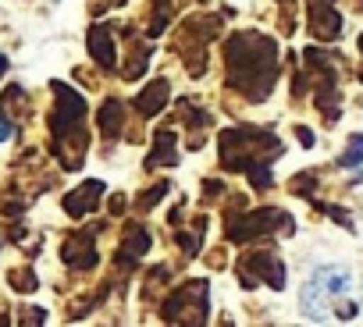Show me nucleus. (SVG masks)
<instances>
[{
	"mask_svg": "<svg viewBox=\"0 0 363 327\" xmlns=\"http://www.w3.org/2000/svg\"><path fill=\"white\" fill-rule=\"evenodd\" d=\"M8 71V57H0V75H4Z\"/></svg>",
	"mask_w": 363,
	"mask_h": 327,
	"instance_id": "9d476101",
	"label": "nucleus"
},
{
	"mask_svg": "<svg viewBox=\"0 0 363 327\" xmlns=\"http://www.w3.org/2000/svg\"><path fill=\"white\" fill-rule=\"evenodd\" d=\"M100 193H104V185H100V182H86L82 189H75V193L65 200V210H68L72 217H82L86 210H93V207H96V200H93V196H100Z\"/></svg>",
	"mask_w": 363,
	"mask_h": 327,
	"instance_id": "f03ea898",
	"label": "nucleus"
},
{
	"mask_svg": "<svg viewBox=\"0 0 363 327\" xmlns=\"http://www.w3.org/2000/svg\"><path fill=\"white\" fill-rule=\"evenodd\" d=\"M79 253H82V267H93V263H96V253H93V246H89L86 235H72V239L65 242V260H68V263H75Z\"/></svg>",
	"mask_w": 363,
	"mask_h": 327,
	"instance_id": "7ed1b4c3",
	"label": "nucleus"
},
{
	"mask_svg": "<svg viewBox=\"0 0 363 327\" xmlns=\"http://www.w3.org/2000/svg\"><path fill=\"white\" fill-rule=\"evenodd\" d=\"M352 142H356V146H352V149L342 156V164H345V168H349V164H356V160L363 156V139H352Z\"/></svg>",
	"mask_w": 363,
	"mask_h": 327,
	"instance_id": "6e6552de",
	"label": "nucleus"
},
{
	"mask_svg": "<svg viewBox=\"0 0 363 327\" xmlns=\"http://www.w3.org/2000/svg\"><path fill=\"white\" fill-rule=\"evenodd\" d=\"M118 110H121V107H118L114 100H111V103H104V110H100V125H104V132H107V135H114V132H118V121H121V114H118Z\"/></svg>",
	"mask_w": 363,
	"mask_h": 327,
	"instance_id": "423d86ee",
	"label": "nucleus"
},
{
	"mask_svg": "<svg viewBox=\"0 0 363 327\" xmlns=\"http://www.w3.org/2000/svg\"><path fill=\"white\" fill-rule=\"evenodd\" d=\"M11 285H15L18 292H33V288H36V274L26 270V267H22V270H11Z\"/></svg>",
	"mask_w": 363,
	"mask_h": 327,
	"instance_id": "0eeeda50",
	"label": "nucleus"
},
{
	"mask_svg": "<svg viewBox=\"0 0 363 327\" xmlns=\"http://www.w3.org/2000/svg\"><path fill=\"white\" fill-rule=\"evenodd\" d=\"M164 100H167V82H153V89L146 96H139V110L150 117L157 110V103H164Z\"/></svg>",
	"mask_w": 363,
	"mask_h": 327,
	"instance_id": "39448f33",
	"label": "nucleus"
},
{
	"mask_svg": "<svg viewBox=\"0 0 363 327\" xmlns=\"http://www.w3.org/2000/svg\"><path fill=\"white\" fill-rule=\"evenodd\" d=\"M89 50H93L96 61L114 64V50H111V40H104V29H93V33H89Z\"/></svg>",
	"mask_w": 363,
	"mask_h": 327,
	"instance_id": "20e7f679",
	"label": "nucleus"
},
{
	"mask_svg": "<svg viewBox=\"0 0 363 327\" xmlns=\"http://www.w3.org/2000/svg\"><path fill=\"white\" fill-rule=\"evenodd\" d=\"M11 139V121H8V114H0V142H8Z\"/></svg>",
	"mask_w": 363,
	"mask_h": 327,
	"instance_id": "1a4fd4ad",
	"label": "nucleus"
},
{
	"mask_svg": "<svg viewBox=\"0 0 363 327\" xmlns=\"http://www.w3.org/2000/svg\"><path fill=\"white\" fill-rule=\"evenodd\" d=\"M359 306V288L345 267H320L303 292V309L310 320H352Z\"/></svg>",
	"mask_w": 363,
	"mask_h": 327,
	"instance_id": "f257e3e1",
	"label": "nucleus"
}]
</instances>
